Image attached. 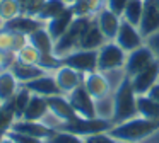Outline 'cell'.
I'll return each instance as SVG.
<instances>
[{
    "instance_id": "e575fe53",
    "label": "cell",
    "mask_w": 159,
    "mask_h": 143,
    "mask_svg": "<svg viewBox=\"0 0 159 143\" xmlns=\"http://www.w3.org/2000/svg\"><path fill=\"white\" fill-rule=\"evenodd\" d=\"M45 3H46V0H29V2L26 3L22 14H26V15H29V17H38V14L41 12Z\"/></svg>"
},
{
    "instance_id": "d590c367",
    "label": "cell",
    "mask_w": 159,
    "mask_h": 143,
    "mask_svg": "<svg viewBox=\"0 0 159 143\" xmlns=\"http://www.w3.org/2000/svg\"><path fill=\"white\" fill-rule=\"evenodd\" d=\"M127 3H128V0H104V7L110 9L111 12H115L120 17H121V14H123Z\"/></svg>"
},
{
    "instance_id": "7402d4cb",
    "label": "cell",
    "mask_w": 159,
    "mask_h": 143,
    "mask_svg": "<svg viewBox=\"0 0 159 143\" xmlns=\"http://www.w3.org/2000/svg\"><path fill=\"white\" fill-rule=\"evenodd\" d=\"M19 87H21V84L11 70L0 72V102L11 101L17 94Z\"/></svg>"
},
{
    "instance_id": "52a82bcc",
    "label": "cell",
    "mask_w": 159,
    "mask_h": 143,
    "mask_svg": "<svg viewBox=\"0 0 159 143\" xmlns=\"http://www.w3.org/2000/svg\"><path fill=\"white\" fill-rule=\"evenodd\" d=\"M62 65L75 68L80 73H89L98 70V50H75L60 58Z\"/></svg>"
},
{
    "instance_id": "ab89813d",
    "label": "cell",
    "mask_w": 159,
    "mask_h": 143,
    "mask_svg": "<svg viewBox=\"0 0 159 143\" xmlns=\"http://www.w3.org/2000/svg\"><path fill=\"white\" fill-rule=\"evenodd\" d=\"M149 95H151V97H152V99H154V101L159 104V82H157V84H156L154 87L151 89V90H149Z\"/></svg>"
},
{
    "instance_id": "8d00e7d4",
    "label": "cell",
    "mask_w": 159,
    "mask_h": 143,
    "mask_svg": "<svg viewBox=\"0 0 159 143\" xmlns=\"http://www.w3.org/2000/svg\"><path fill=\"white\" fill-rule=\"evenodd\" d=\"M12 138L17 143H46L45 140L36 138V136H29V135H22V133H16V131H7Z\"/></svg>"
},
{
    "instance_id": "9a60e30c",
    "label": "cell",
    "mask_w": 159,
    "mask_h": 143,
    "mask_svg": "<svg viewBox=\"0 0 159 143\" xmlns=\"http://www.w3.org/2000/svg\"><path fill=\"white\" fill-rule=\"evenodd\" d=\"M94 19H96V24L101 29L103 36L106 37V41H115L116 32L120 29V24H121V17L116 15L115 12H111L110 9H106L103 5L98 10L96 15H94Z\"/></svg>"
},
{
    "instance_id": "f35d334b",
    "label": "cell",
    "mask_w": 159,
    "mask_h": 143,
    "mask_svg": "<svg viewBox=\"0 0 159 143\" xmlns=\"http://www.w3.org/2000/svg\"><path fill=\"white\" fill-rule=\"evenodd\" d=\"M145 43L151 46V50L154 51V54H156V58H157V61H159V32H156L154 36H151V37H147V41Z\"/></svg>"
},
{
    "instance_id": "44dd1931",
    "label": "cell",
    "mask_w": 159,
    "mask_h": 143,
    "mask_svg": "<svg viewBox=\"0 0 159 143\" xmlns=\"http://www.w3.org/2000/svg\"><path fill=\"white\" fill-rule=\"evenodd\" d=\"M104 43H106V37L103 36L101 29L96 24V19L93 17L89 26H87V29H86V32H84L82 39H80L79 50H99Z\"/></svg>"
},
{
    "instance_id": "b9f144b4",
    "label": "cell",
    "mask_w": 159,
    "mask_h": 143,
    "mask_svg": "<svg viewBox=\"0 0 159 143\" xmlns=\"http://www.w3.org/2000/svg\"><path fill=\"white\" fill-rule=\"evenodd\" d=\"M91 2H93V3H96V5L99 7V9L104 5V0H91Z\"/></svg>"
},
{
    "instance_id": "bcb514c9",
    "label": "cell",
    "mask_w": 159,
    "mask_h": 143,
    "mask_svg": "<svg viewBox=\"0 0 159 143\" xmlns=\"http://www.w3.org/2000/svg\"><path fill=\"white\" fill-rule=\"evenodd\" d=\"M46 143H48V141H46Z\"/></svg>"
},
{
    "instance_id": "2e32d148",
    "label": "cell",
    "mask_w": 159,
    "mask_h": 143,
    "mask_svg": "<svg viewBox=\"0 0 159 143\" xmlns=\"http://www.w3.org/2000/svg\"><path fill=\"white\" fill-rule=\"evenodd\" d=\"M159 82V61H154L151 67H147L144 72L132 77V85H134L137 95L149 94L152 87Z\"/></svg>"
},
{
    "instance_id": "484cf974",
    "label": "cell",
    "mask_w": 159,
    "mask_h": 143,
    "mask_svg": "<svg viewBox=\"0 0 159 143\" xmlns=\"http://www.w3.org/2000/svg\"><path fill=\"white\" fill-rule=\"evenodd\" d=\"M67 9H69V5H65L62 0H46V3L43 5L41 12L38 14L36 19L41 20L43 24H46V22H50L52 19L58 17L62 12H65Z\"/></svg>"
},
{
    "instance_id": "7a4b0ae2",
    "label": "cell",
    "mask_w": 159,
    "mask_h": 143,
    "mask_svg": "<svg viewBox=\"0 0 159 143\" xmlns=\"http://www.w3.org/2000/svg\"><path fill=\"white\" fill-rule=\"evenodd\" d=\"M113 101H115V114L113 124L135 118L137 114V92L132 85V78L123 73L113 89Z\"/></svg>"
},
{
    "instance_id": "4fadbf2b",
    "label": "cell",
    "mask_w": 159,
    "mask_h": 143,
    "mask_svg": "<svg viewBox=\"0 0 159 143\" xmlns=\"http://www.w3.org/2000/svg\"><path fill=\"white\" fill-rule=\"evenodd\" d=\"M53 77L57 80V85L60 89V94L69 95L74 89H77L79 85H82V78L84 75L80 72H77L75 68L67 67V65H60L57 70L52 72Z\"/></svg>"
},
{
    "instance_id": "1f68e13d",
    "label": "cell",
    "mask_w": 159,
    "mask_h": 143,
    "mask_svg": "<svg viewBox=\"0 0 159 143\" xmlns=\"http://www.w3.org/2000/svg\"><path fill=\"white\" fill-rule=\"evenodd\" d=\"M70 10L75 17H94L99 10V7L91 0H77L74 5H70Z\"/></svg>"
},
{
    "instance_id": "603a6c76",
    "label": "cell",
    "mask_w": 159,
    "mask_h": 143,
    "mask_svg": "<svg viewBox=\"0 0 159 143\" xmlns=\"http://www.w3.org/2000/svg\"><path fill=\"white\" fill-rule=\"evenodd\" d=\"M75 19V15L72 14V10H70V7L65 10V12H62L58 17H55V19H52L50 22L45 24V27L48 29L50 36L53 37V39H58L60 36H62L63 32H65L67 29H69V26L72 24V20Z\"/></svg>"
},
{
    "instance_id": "7bdbcfd3",
    "label": "cell",
    "mask_w": 159,
    "mask_h": 143,
    "mask_svg": "<svg viewBox=\"0 0 159 143\" xmlns=\"http://www.w3.org/2000/svg\"><path fill=\"white\" fill-rule=\"evenodd\" d=\"M62 2L65 3V5H69V7H70V5H74V3L77 2V0H62Z\"/></svg>"
},
{
    "instance_id": "5bb4252c",
    "label": "cell",
    "mask_w": 159,
    "mask_h": 143,
    "mask_svg": "<svg viewBox=\"0 0 159 143\" xmlns=\"http://www.w3.org/2000/svg\"><path fill=\"white\" fill-rule=\"evenodd\" d=\"M9 131H16V133H22V135H29V136H36L41 138L45 141H48L53 136L55 129L52 126H48L43 121H29V119H16L14 124L11 126Z\"/></svg>"
},
{
    "instance_id": "7c38bea8",
    "label": "cell",
    "mask_w": 159,
    "mask_h": 143,
    "mask_svg": "<svg viewBox=\"0 0 159 143\" xmlns=\"http://www.w3.org/2000/svg\"><path fill=\"white\" fill-rule=\"evenodd\" d=\"M139 31L142 36L147 37L159 32V0H144V12L139 24Z\"/></svg>"
},
{
    "instance_id": "9c48e42d",
    "label": "cell",
    "mask_w": 159,
    "mask_h": 143,
    "mask_svg": "<svg viewBox=\"0 0 159 143\" xmlns=\"http://www.w3.org/2000/svg\"><path fill=\"white\" fill-rule=\"evenodd\" d=\"M82 85L86 87V90L93 95L94 101H96V99H101V97H106V95H111L113 94V89H115L110 82L108 73H103V72H99V70L84 73Z\"/></svg>"
},
{
    "instance_id": "5b68a950",
    "label": "cell",
    "mask_w": 159,
    "mask_h": 143,
    "mask_svg": "<svg viewBox=\"0 0 159 143\" xmlns=\"http://www.w3.org/2000/svg\"><path fill=\"white\" fill-rule=\"evenodd\" d=\"M111 126H113V121L110 119H101V118H80L77 116L74 121L69 123H63L60 124L58 131H67V133H74V135L80 136V138H86V136L91 135H96V133H104V131H110Z\"/></svg>"
},
{
    "instance_id": "ac0fdd59",
    "label": "cell",
    "mask_w": 159,
    "mask_h": 143,
    "mask_svg": "<svg viewBox=\"0 0 159 143\" xmlns=\"http://www.w3.org/2000/svg\"><path fill=\"white\" fill-rule=\"evenodd\" d=\"M22 85L28 90H31V94H38V95H43V97L60 94V89L57 85V80L52 72H46L45 75H41V77L34 78V80L28 82V84H22Z\"/></svg>"
},
{
    "instance_id": "f546056e",
    "label": "cell",
    "mask_w": 159,
    "mask_h": 143,
    "mask_svg": "<svg viewBox=\"0 0 159 143\" xmlns=\"http://www.w3.org/2000/svg\"><path fill=\"white\" fill-rule=\"evenodd\" d=\"M16 60L21 61V63H28V65H38L41 67V54L39 51L33 46L31 43H28L17 54H16ZM43 68V67H41Z\"/></svg>"
},
{
    "instance_id": "d6a6232c",
    "label": "cell",
    "mask_w": 159,
    "mask_h": 143,
    "mask_svg": "<svg viewBox=\"0 0 159 143\" xmlns=\"http://www.w3.org/2000/svg\"><path fill=\"white\" fill-rule=\"evenodd\" d=\"M48 143H84V138L74 135V133L55 129V133H53V136L48 140Z\"/></svg>"
},
{
    "instance_id": "ffe728a7",
    "label": "cell",
    "mask_w": 159,
    "mask_h": 143,
    "mask_svg": "<svg viewBox=\"0 0 159 143\" xmlns=\"http://www.w3.org/2000/svg\"><path fill=\"white\" fill-rule=\"evenodd\" d=\"M9 70L12 72V73L16 75V78L19 80V84H28V82L34 80V78L41 77V75H45L48 70H45V68L38 67V65H28V63H21V61L16 60L14 63L11 65V68Z\"/></svg>"
},
{
    "instance_id": "ee69618b",
    "label": "cell",
    "mask_w": 159,
    "mask_h": 143,
    "mask_svg": "<svg viewBox=\"0 0 159 143\" xmlns=\"http://www.w3.org/2000/svg\"><path fill=\"white\" fill-rule=\"evenodd\" d=\"M19 3H21V7H22V12H24V7H26V3L29 2V0H17Z\"/></svg>"
},
{
    "instance_id": "f1b7e54d",
    "label": "cell",
    "mask_w": 159,
    "mask_h": 143,
    "mask_svg": "<svg viewBox=\"0 0 159 143\" xmlns=\"http://www.w3.org/2000/svg\"><path fill=\"white\" fill-rule=\"evenodd\" d=\"M94 106H96V118L113 121V114H115L113 94L106 95V97H101V99H96V101H94Z\"/></svg>"
},
{
    "instance_id": "d4e9b609",
    "label": "cell",
    "mask_w": 159,
    "mask_h": 143,
    "mask_svg": "<svg viewBox=\"0 0 159 143\" xmlns=\"http://www.w3.org/2000/svg\"><path fill=\"white\" fill-rule=\"evenodd\" d=\"M137 114L142 118L159 121V104L149 94L137 95Z\"/></svg>"
},
{
    "instance_id": "8992f818",
    "label": "cell",
    "mask_w": 159,
    "mask_h": 143,
    "mask_svg": "<svg viewBox=\"0 0 159 143\" xmlns=\"http://www.w3.org/2000/svg\"><path fill=\"white\" fill-rule=\"evenodd\" d=\"M154 61H157V58H156L154 51L151 50V46L145 43L139 50L132 51V53H127V61H125V67H123V73L132 78L135 75H139L140 72H144L147 67H151Z\"/></svg>"
},
{
    "instance_id": "8fae6325",
    "label": "cell",
    "mask_w": 159,
    "mask_h": 143,
    "mask_svg": "<svg viewBox=\"0 0 159 143\" xmlns=\"http://www.w3.org/2000/svg\"><path fill=\"white\" fill-rule=\"evenodd\" d=\"M46 101H48L50 114H52L57 121V128H58L60 124H63V123L74 121V119L77 118V112L74 111V107H72V104H70V101L67 99V95H63V94L50 95V97H46Z\"/></svg>"
},
{
    "instance_id": "60d3db41",
    "label": "cell",
    "mask_w": 159,
    "mask_h": 143,
    "mask_svg": "<svg viewBox=\"0 0 159 143\" xmlns=\"http://www.w3.org/2000/svg\"><path fill=\"white\" fill-rule=\"evenodd\" d=\"M0 143H17V141H16V140L12 138V136L9 135V133H5V135L0 136Z\"/></svg>"
},
{
    "instance_id": "d6986e66",
    "label": "cell",
    "mask_w": 159,
    "mask_h": 143,
    "mask_svg": "<svg viewBox=\"0 0 159 143\" xmlns=\"http://www.w3.org/2000/svg\"><path fill=\"white\" fill-rule=\"evenodd\" d=\"M48 112H50V109H48V101H46V97L38 95V94H33L31 99H29L28 107H26V111H24V114H22L21 119L43 121Z\"/></svg>"
},
{
    "instance_id": "836d02e7",
    "label": "cell",
    "mask_w": 159,
    "mask_h": 143,
    "mask_svg": "<svg viewBox=\"0 0 159 143\" xmlns=\"http://www.w3.org/2000/svg\"><path fill=\"white\" fill-rule=\"evenodd\" d=\"M84 143H120L116 138L110 135V131L104 133H96V135H91L84 138Z\"/></svg>"
},
{
    "instance_id": "f6af8a7d",
    "label": "cell",
    "mask_w": 159,
    "mask_h": 143,
    "mask_svg": "<svg viewBox=\"0 0 159 143\" xmlns=\"http://www.w3.org/2000/svg\"><path fill=\"white\" fill-rule=\"evenodd\" d=\"M120 143H130V141H120Z\"/></svg>"
},
{
    "instance_id": "30bf717a",
    "label": "cell",
    "mask_w": 159,
    "mask_h": 143,
    "mask_svg": "<svg viewBox=\"0 0 159 143\" xmlns=\"http://www.w3.org/2000/svg\"><path fill=\"white\" fill-rule=\"evenodd\" d=\"M67 99L70 101V104H72L74 111L77 112V116H80V118H89V119L96 118L94 99H93V95L86 90L84 85H79L77 89H74V90L67 95Z\"/></svg>"
},
{
    "instance_id": "e0dca14e",
    "label": "cell",
    "mask_w": 159,
    "mask_h": 143,
    "mask_svg": "<svg viewBox=\"0 0 159 143\" xmlns=\"http://www.w3.org/2000/svg\"><path fill=\"white\" fill-rule=\"evenodd\" d=\"M28 43H29L28 34L17 32V31H11L7 27H2L0 29V50L2 51L17 54Z\"/></svg>"
},
{
    "instance_id": "277c9868",
    "label": "cell",
    "mask_w": 159,
    "mask_h": 143,
    "mask_svg": "<svg viewBox=\"0 0 159 143\" xmlns=\"http://www.w3.org/2000/svg\"><path fill=\"white\" fill-rule=\"evenodd\" d=\"M125 61H127V51L121 50L116 41H106L98 50V70L103 73H115L123 72Z\"/></svg>"
},
{
    "instance_id": "ba28073f",
    "label": "cell",
    "mask_w": 159,
    "mask_h": 143,
    "mask_svg": "<svg viewBox=\"0 0 159 143\" xmlns=\"http://www.w3.org/2000/svg\"><path fill=\"white\" fill-rule=\"evenodd\" d=\"M116 44L125 50L127 53H132V51L139 50L140 46L145 44V37L142 36V32L139 31L137 26L127 22V20L121 19V24H120V29L116 32V37H115Z\"/></svg>"
},
{
    "instance_id": "4316f807",
    "label": "cell",
    "mask_w": 159,
    "mask_h": 143,
    "mask_svg": "<svg viewBox=\"0 0 159 143\" xmlns=\"http://www.w3.org/2000/svg\"><path fill=\"white\" fill-rule=\"evenodd\" d=\"M142 12H144V0H128L127 7L121 14V19L139 27L142 19Z\"/></svg>"
},
{
    "instance_id": "cb8c5ba5",
    "label": "cell",
    "mask_w": 159,
    "mask_h": 143,
    "mask_svg": "<svg viewBox=\"0 0 159 143\" xmlns=\"http://www.w3.org/2000/svg\"><path fill=\"white\" fill-rule=\"evenodd\" d=\"M41 26H45V24H43L41 20H38L36 17H29V15H26V14H21L19 17L5 22L4 27H7V29H11V31H17V32H24L29 36L33 31H36Z\"/></svg>"
},
{
    "instance_id": "6da1fadb",
    "label": "cell",
    "mask_w": 159,
    "mask_h": 143,
    "mask_svg": "<svg viewBox=\"0 0 159 143\" xmlns=\"http://www.w3.org/2000/svg\"><path fill=\"white\" fill-rule=\"evenodd\" d=\"M157 131H159V121L135 116V118H130L127 121L113 124L110 129V135L113 138H116L118 141L140 143L144 140H147L149 136L156 135Z\"/></svg>"
},
{
    "instance_id": "74e56055",
    "label": "cell",
    "mask_w": 159,
    "mask_h": 143,
    "mask_svg": "<svg viewBox=\"0 0 159 143\" xmlns=\"http://www.w3.org/2000/svg\"><path fill=\"white\" fill-rule=\"evenodd\" d=\"M14 61H16V54L0 50V72L9 70V68H11V65L14 63Z\"/></svg>"
},
{
    "instance_id": "3957f363",
    "label": "cell",
    "mask_w": 159,
    "mask_h": 143,
    "mask_svg": "<svg viewBox=\"0 0 159 143\" xmlns=\"http://www.w3.org/2000/svg\"><path fill=\"white\" fill-rule=\"evenodd\" d=\"M93 17H75L69 29L55 41V54L58 58L65 56V54L72 53V51L79 50L80 39H82L84 32H86L87 26H89Z\"/></svg>"
},
{
    "instance_id": "83f0119b",
    "label": "cell",
    "mask_w": 159,
    "mask_h": 143,
    "mask_svg": "<svg viewBox=\"0 0 159 143\" xmlns=\"http://www.w3.org/2000/svg\"><path fill=\"white\" fill-rule=\"evenodd\" d=\"M22 14V7L17 0H0V19L2 22H9V20L16 19Z\"/></svg>"
},
{
    "instance_id": "4dcf8cb0",
    "label": "cell",
    "mask_w": 159,
    "mask_h": 143,
    "mask_svg": "<svg viewBox=\"0 0 159 143\" xmlns=\"http://www.w3.org/2000/svg\"><path fill=\"white\" fill-rule=\"evenodd\" d=\"M31 90H28V89L24 87V85H21L17 90V94L14 95V97L11 99L12 104H14V109H16V116H17V119L22 118V114H24L26 107H28L29 104V99H31Z\"/></svg>"
}]
</instances>
